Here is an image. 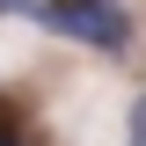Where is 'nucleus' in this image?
Instances as JSON below:
<instances>
[{"label":"nucleus","instance_id":"obj_3","mask_svg":"<svg viewBox=\"0 0 146 146\" xmlns=\"http://www.w3.org/2000/svg\"><path fill=\"white\" fill-rule=\"evenodd\" d=\"M0 146H22V139H15V131H0Z\"/></svg>","mask_w":146,"mask_h":146},{"label":"nucleus","instance_id":"obj_1","mask_svg":"<svg viewBox=\"0 0 146 146\" xmlns=\"http://www.w3.org/2000/svg\"><path fill=\"white\" fill-rule=\"evenodd\" d=\"M36 22L66 44H88V51H131V7L124 0H36Z\"/></svg>","mask_w":146,"mask_h":146},{"label":"nucleus","instance_id":"obj_2","mask_svg":"<svg viewBox=\"0 0 146 146\" xmlns=\"http://www.w3.org/2000/svg\"><path fill=\"white\" fill-rule=\"evenodd\" d=\"M124 146H146V95L131 102V117H124Z\"/></svg>","mask_w":146,"mask_h":146}]
</instances>
